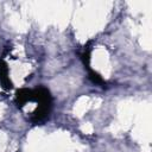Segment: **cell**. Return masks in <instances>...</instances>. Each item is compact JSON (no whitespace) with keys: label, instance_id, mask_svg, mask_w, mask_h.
I'll return each instance as SVG.
<instances>
[{"label":"cell","instance_id":"cell-1","mask_svg":"<svg viewBox=\"0 0 152 152\" xmlns=\"http://www.w3.org/2000/svg\"><path fill=\"white\" fill-rule=\"evenodd\" d=\"M0 82H1L2 88L5 89L12 88V82L10 80V69L2 57L0 58Z\"/></svg>","mask_w":152,"mask_h":152},{"label":"cell","instance_id":"cell-2","mask_svg":"<svg viewBox=\"0 0 152 152\" xmlns=\"http://www.w3.org/2000/svg\"><path fill=\"white\" fill-rule=\"evenodd\" d=\"M31 99H32V89L21 88L19 90H17V93H15V104L19 108H21L27 102H30Z\"/></svg>","mask_w":152,"mask_h":152},{"label":"cell","instance_id":"cell-3","mask_svg":"<svg viewBox=\"0 0 152 152\" xmlns=\"http://www.w3.org/2000/svg\"><path fill=\"white\" fill-rule=\"evenodd\" d=\"M88 77H89V80H90L94 84H97V86H103V84H106V81H104L97 72H95L91 68L88 69Z\"/></svg>","mask_w":152,"mask_h":152}]
</instances>
